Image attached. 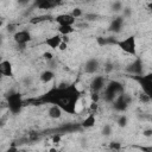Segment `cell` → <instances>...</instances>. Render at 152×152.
Listing matches in <instances>:
<instances>
[{
    "label": "cell",
    "mask_w": 152,
    "mask_h": 152,
    "mask_svg": "<svg viewBox=\"0 0 152 152\" xmlns=\"http://www.w3.org/2000/svg\"><path fill=\"white\" fill-rule=\"evenodd\" d=\"M6 122H7V118L6 116H1L0 118V127H4L6 125Z\"/></svg>",
    "instance_id": "cell-33"
},
{
    "label": "cell",
    "mask_w": 152,
    "mask_h": 152,
    "mask_svg": "<svg viewBox=\"0 0 152 152\" xmlns=\"http://www.w3.org/2000/svg\"><path fill=\"white\" fill-rule=\"evenodd\" d=\"M2 59H4V58H2V56H1V55H0V62H1V61H2Z\"/></svg>",
    "instance_id": "cell-38"
},
{
    "label": "cell",
    "mask_w": 152,
    "mask_h": 152,
    "mask_svg": "<svg viewBox=\"0 0 152 152\" xmlns=\"http://www.w3.org/2000/svg\"><path fill=\"white\" fill-rule=\"evenodd\" d=\"M96 114H94V113H89L83 120H82V127L83 128H91V127H94L95 126V124H96V116H95Z\"/></svg>",
    "instance_id": "cell-18"
},
{
    "label": "cell",
    "mask_w": 152,
    "mask_h": 152,
    "mask_svg": "<svg viewBox=\"0 0 152 152\" xmlns=\"http://www.w3.org/2000/svg\"><path fill=\"white\" fill-rule=\"evenodd\" d=\"M124 91H125L124 83H121L120 81H116V80H112L108 83H106V86H104V88L101 93L103 95L102 96L103 100L108 103H112L116 99V96H119Z\"/></svg>",
    "instance_id": "cell-2"
},
{
    "label": "cell",
    "mask_w": 152,
    "mask_h": 152,
    "mask_svg": "<svg viewBox=\"0 0 152 152\" xmlns=\"http://www.w3.org/2000/svg\"><path fill=\"white\" fill-rule=\"evenodd\" d=\"M103 68H104V71H106L107 74H109V72H112V71L114 70V63H112V62L108 61V62L104 63V66H103Z\"/></svg>",
    "instance_id": "cell-28"
},
{
    "label": "cell",
    "mask_w": 152,
    "mask_h": 152,
    "mask_svg": "<svg viewBox=\"0 0 152 152\" xmlns=\"http://www.w3.org/2000/svg\"><path fill=\"white\" fill-rule=\"evenodd\" d=\"M57 31L61 36H69L75 32V27L74 25H58Z\"/></svg>",
    "instance_id": "cell-19"
},
{
    "label": "cell",
    "mask_w": 152,
    "mask_h": 152,
    "mask_svg": "<svg viewBox=\"0 0 152 152\" xmlns=\"http://www.w3.org/2000/svg\"><path fill=\"white\" fill-rule=\"evenodd\" d=\"M53 78H55V72H53V70H51V69H46V70H44V71H42L40 72V75H39V80H40V82L42 83H50L51 81H53Z\"/></svg>",
    "instance_id": "cell-17"
},
{
    "label": "cell",
    "mask_w": 152,
    "mask_h": 152,
    "mask_svg": "<svg viewBox=\"0 0 152 152\" xmlns=\"http://www.w3.org/2000/svg\"><path fill=\"white\" fill-rule=\"evenodd\" d=\"M18 2H19L20 5H23V6H25V5H27V4L30 2V0H18Z\"/></svg>",
    "instance_id": "cell-34"
},
{
    "label": "cell",
    "mask_w": 152,
    "mask_h": 152,
    "mask_svg": "<svg viewBox=\"0 0 152 152\" xmlns=\"http://www.w3.org/2000/svg\"><path fill=\"white\" fill-rule=\"evenodd\" d=\"M66 48H68V43L64 42V40H62L61 44H59V46H58V50L59 51H64V50H66Z\"/></svg>",
    "instance_id": "cell-30"
},
{
    "label": "cell",
    "mask_w": 152,
    "mask_h": 152,
    "mask_svg": "<svg viewBox=\"0 0 152 152\" xmlns=\"http://www.w3.org/2000/svg\"><path fill=\"white\" fill-rule=\"evenodd\" d=\"M112 132H113V128H112L110 125H104V126H103V128H102V134H103L104 137L110 135Z\"/></svg>",
    "instance_id": "cell-26"
},
{
    "label": "cell",
    "mask_w": 152,
    "mask_h": 152,
    "mask_svg": "<svg viewBox=\"0 0 152 152\" xmlns=\"http://www.w3.org/2000/svg\"><path fill=\"white\" fill-rule=\"evenodd\" d=\"M2 25H4V19H1V18H0V27H1Z\"/></svg>",
    "instance_id": "cell-37"
},
{
    "label": "cell",
    "mask_w": 152,
    "mask_h": 152,
    "mask_svg": "<svg viewBox=\"0 0 152 152\" xmlns=\"http://www.w3.org/2000/svg\"><path fill=\"white\" fill-rule=\"evenodd\" d=\"M124 23H125V19L121 17V15H118L115 17L112 21H110V25H109V30L114 33H119L121 32L122 27H124Z\"/></svg>",
    "instance_id": "cell-13"
},
{
    "label": "cell",
    "mask_w": 152,
    "mask_h": 152,
    "mask_svg": "<svg viewBox=\"0 0 152 152\" xmlns=\"http://www.w3.org/2000/svg\"><path fill=\"white\" fill-rule=\"evenodd\" d=\"M141 87L142 93L147 94L148 96H151V88H152V74L148 72L146 75L141 74V75H134L132 76Z\"/></svg>",
    "instance_id": "cell-6"
},
{
    "label": "cell",
    "mask_w": 152,
    "mask_h": 152,
    "mask_svg": "<svg viewBox=\"0 0 152 152\" xmlns=\"http://www.w3.org/2000/svg\"><path fill=\"white\" fill-rule=\"evenodd\" d=\"M2 42H4V36H2V34H0V46H1Z\"/></svg>",
    "instance_id": "cell-36"
},
{
    "label": "cell",
    "mask_w": 152,
    "mask_h": 152,
    "mask_svg": "<svg viewBox=\"0 0 152 152\" xmlns=\"http://www.w3.org/2000/svg\"><path fill=\"white\" fill-rule=\"evenodd\" d=\"M132 101H133V97L124 91L122 94H120L119 96H116V99L112 102V104H113V108H114L116 112L124 113V112H126L127 108L131 106Z\"/></svg>",
    "instance_id": "cell-5"
},
{
    "label": "cell",
    "mask_w": 152,
    "mask_h": 152,
    "mask_svg": "<svg viewBox=\"0 0 152 152\" xmlns=\"http://www.w3.org/2000/svg\"><path fill=\"white\" fill-rule=\"evenodd\" d=\"M0 74L4 77H13V65L10 61L2 59L0 62Z\"/></svg>",
    "instance_id": "cell-12"
},
{
    "label": "cell",
    "mask_w": 152,
    "mask_h": 152,
    "mask_svg": "<svg viewBox=\"0 0 152 152\" xmlns=\"http://www.w3.org/2000/svg\"><path fill=\"white\" fill-rule=\"evenodd\" d=\"M122 8H124V6H122V2L121 1H114L113 2V5H112V10L115 12V13H120L121 11H122Z\"/></svg>",
    "instance_id": "cell-21"
},
{
    "label": "cell",
    "mask_w": 152,
    "mask_h": 152,
    "mask_svg": "<svg viewBox=\"0 0 152 152\" xmlns=\"http://www.w3.org/2000/svg\"><path fill=\"white\" fill-rule=\"evenodd\" d=\"M48 115L51 119H59L63 115V110L57 104H50L48 108Z\"/></svg>",
    "instance_id": "cell-16"
},
{
    "label": "cell",
    "mask_w": 152,
    "mask_h": 152,
    "mask_svg": "<svg viewBox=\"0 0 152 152\" xmlns=\"http://www.w3.org/2000/svg\"><path fill=\"white\" fill-rule=\"evenodd\" d=\"M55 21L58 25H75L76 19L70 13H62L55 17Z\"/></svg>",
    "instance_id": "cell-11"
},
{
    "label": "cell",
    "mask_w": 152,
    "mask_h": 152,
    "mask_svg": "<svg viewBox=\"0 0 152 152\" xmlns=\"http://www.w3.org/2000/svg\"><path fill=\"white\" fill-rule=\"evenodd\" d=\"M31 39H32V36L28 30H17L13 33V40L20 48H25L26 44L31 42Z\"/></svg>",
    "instance_id": "cell-7"
},
{
    "label": "cell",
    "mask_w": 152,
    "mask_h": 152,
    "mask_svg": "<svg viewBox=\"0 0 152 152\" xmlns=\"http://www.w3.org/2000/svg\"><path fill=\"white\" fill-rule=\"evenodd\" d=\"M81 97L82 93L75 83L59 84L52 87L44 95H42L39 102L48 104H57L62 108L63 113L66 114H77V106L80 104Z\"/></svg>",
    "instance_id": "cell-1"
},
{
    "label": "cell",
    "mask_w": 152,
    "mask_h": 152,
    "mask_svg": "<svg viewBox=\"0 0 152 152\" xmlns=\"http://www.w3.org/2000/svg\"><path fill=\"white\" fill-rule=\"evenodd\" d=\"M75 19H77V18H81V17H83V12H82V10L81 8H78V7H75V8H72V11H71V13H70Z\"/></svg>",
    "instance_id": "cell-22"
},
{
    "label": "cell",
    "mask_w": 152,
    "mask_h": 152,
    "mask_svg": "<svg viewBox=\"0 0 152 152\" xmlns=\"http://www.w3.org/2000/svg\"><path fill=\"white\" fill-rule=\"evenodd\" d=\"M131 14H132V10H131L129 7H124V8H122V11H121V17H122L124 19L129 18Z\"/></svg>",
    "instance_id": "cell-24"
},
{
    "label": "cell",
    "mask_w": 152,
    "mask_h": 152,
    "mask_svg": "<svg viewBox=\"0 0 152 152\" xmlns=\"http://www.w3.org/2000/svg\"><path fill=\"white\" fill-rule=\"evenodd\" d=\"M43 58L46 61V62H51V61H53L55 59V57H53V55H52V52H50V51H45V52H43Z\"/></svg>",
    "instance_id": "cell-27"
},
{
    "label": "cell",
    "mask_w": 152,
    "mask_h": 152,
    "mask_svg": "<svg viewBox=\"0 0 152 152\" xmlns=\"http://www.w3.org/2000/svg\"><path fill=\"white\" fill-rule=\"evenodd\" d=\"M116 124H118L119 127H126L127 124H128V118H127V115L120 114V115L118 116V119H116Z\"/></svg>",
    "instance_id": "cell-20"
},
{
    "label": "cell",
    "mask_w": 152,
    "mask_h": 152,
    "mask_svg": "<svg viewBox=\"0 0 152 152\" xmlns=\"http://www.w3.org/2000/svg\"><path fill=\"white\" fill-rule=\"evenodd\" d=\"M107 81H106V77L102 76V75H96L93 77L91 82H90V91H94V93H100L103 90L104 86H106Z\"/></svg>",
    "instance_id": "cell-8"
},
{
    "label": "cell",
    "mask_w": 152,
    "mask_h": 152,
    "mask_svg": "<svg viewBox=\"0 0 152 152\" xmlns=\"http://www.w3.org/2000/svg\"><path fill=\"white\" fill-rule=\"evenodd\" d=\"M97 109H99V102H94V101H90V103H89V112H90V113H94V114H96Z\"/></svg>",
    "instance_id": "cell-25"
},
{
    "label": "cell",
    "mask_w": 152,
    "mask_h": 152,
    "mask_svg": "<svg viewBox=\"0 0 152 152\" xmlns=\"http://www.w3.org/2000/svg\"><path fill=\"white\" fill-rule=\"evenodd\" d=\"M49 18H50V17H48V15H40V17H36V18H32L30 21H31V24H37V23H42V21H45L46 19L49 20Z\"/></svg>",
    "instance_id": "cell-23"
},
{
    "label": "cell",
    "mask_w": 152,
    "mask_h": 152,
    "mask_svg": "<svg viewBox=\"0 0 152 152\" xmlns=\"http://www.w3.org/2000/svg\"><path fill=\"white\" fill-rule=\"evenodd\" d=\"M59 140H61V137H59V135H55V137H53V142H55V144L59 142Z\"/></svg>",
    "instance_id": "cell-35"
},
{
    "label": "cell",
    "mask_w": 152,
    "mask_h": 152,
    "mask_svg": "<svg viewBox=\"0 0 152 152\" xmlns=\"http://www.w3.org/2000/svg\"><path fill=\"white\" fill-rule=\"evenodd\" d=\"M120 147H121V146H120V144H119V142H114V141H113V142H110V148L120 150Z\"/></svg>",
    "instance_id": "cell-32"
},
{
    "label": "cell",
    "mask_w": 152,
    "mask_h": 152,
    "mask_svg": "<svg viewBox=\"0 0 152 152\" xmlns=\"http://www.w3.org/2000/svg\"><path fill=\"white\" fill-rule=\"evenodd\" d=\"M115 45L121 49L125 53L131 56H137V38L135 36H128L124 39L116 40Z\"/></svg>",
    "instance_id": "cell-4"
},
{
    "label": "cell",
    "mask_w": 152,
    "mask_h": 152,
    "mask_svg": "<svg viewBox=\"0 0 152 152\" xmlns=\"http://www.w3.org/2000/svg\"><path fill=\"white\" fill-rule=\"evenodd\" d=\"M24 106V100H23V96L19 91H10L8 95H7V107H8V110L12 113V114H18L20 113L21 108Z\"/></svg>",
    "instance_id": "cell-3"
},
{
    "label": "cell",
    "mask_w": 152,
    "mask_h": 152,
    "mask_svg": "<svg viewBox=\"0 0 152 152\" xmlns=\"http://www.w3.org/2000/svg\"><path fill=\"white\" fill-rule=\"evenodd\" d=\"M142 135H144V137H147V138L152 137V129H151V128L144 129V131H142Z\"/></svg>",
    "instance_id": "cell-31"
},
{
    "label": "cell",
    "mask_w": 152,
    "mask_h": 152,
    "mask_svg": "<svg viewBox=\"0 0 152 152\" xmlns=\"http://www.w3.org/2000/svg\"><path fill=\"white\" fill-rule=\"evenodd\" d=\"M144 65H142V62H141V59L140 58H135L128 66H127V71L132 75V76H134V75H141V74H144V68H142Z\"/></svg>",
    "instance_id": "cell-10"
},
{
    "label": "cell",
    "mask_w": 152,
    "mask_h": 152,
    "mask_svg": "<svg viewBox=\"0 0 152 152\" xmlns=\"http://www.w3.org/2000/svg\"><path fill=\"white\" fill-rule=\"evenodd\" d=\"M63 2V0H44L40 4H38L36 7L38 10H51L57 6H59Z\"/></svg>",
    "instance_id": "cell-14"
},
{
    "label": "cell",
    "mask_w": 152,
    "mask_h": 152,
    "mask_svg": "<svg viewBox=\"0 0 152 152\" xmlns=\"http://www.w3.org/2000/svg\"><path fill=\"white\" fill-rule=\"evenodd\" d=\"M100 99H101L100 93H94V91H91V93H90V101L99 102V101H100Z\"/></svg>",
    "instance_id": "cell-29"
},
{
    "label": "cell",
    "mask_w": 152,
    "mask_h": 152,
    "mask_svg": "<svg viewBox=\"0 0 152 152\" xmlns=\"http://www.w3.org/2000/svg\"><path fill=\"white\" fill-rule=\"evenodd\" d=\"M61 42H62V36H61V34H53V36L46 38L45 44H46L50 49L57 50L58 46H59V44H61Z\"/></svg>",
    "instance_id": "cell-15"
},
{
    "label": "cell",
    "mask_w": 152,
    "mask_h": 152,
    "mask_svg": "<svg viewBox=\"0 0 152 152\" xmlns=\"http://www.w3.org/2000/svg\"><path fill=\"white\" fill-rule=\"evenodd\" d=\"M101 64H100V61L95 57H91L89 59H87V62L84 63V66H83V70L86 74L88 75H94L99 71Z\"/></svg>",
    "instance_id": "cell-9"
}]
</instances>
